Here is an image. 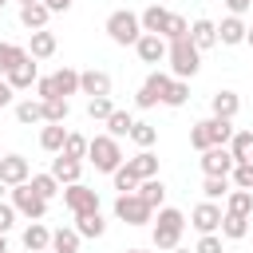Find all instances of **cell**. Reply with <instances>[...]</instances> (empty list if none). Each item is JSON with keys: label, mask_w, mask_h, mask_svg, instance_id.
<instances>
[{"label": "cell", "mask_w": 253, "mask_h": 253, "mask_svg": "<svg viewBox=\"0 0 253 253\" xmlns=\"http://www.w3.org/2000/svg\"><path fill=\"white\" fill-rule=\"evenodd\" d=\"M182 229H186V213H182V210H174V206H162V210H158V217H154V249H162V253L178 249Z\"/></svg>", "instance_id": "obj_1"}, {"label": "cell", "mask_w": 253, "mask_h": 253, "mask_svg": "<svg viewBox=\"0 0 253 253\" xmlns=\"http://www.w3.org/2000/svg\"><path fill=\"white\" fill-rule=\"evenodd\" d=\"M107 36H111V43H119V47H134V43L142 40V20H138L134 12H126V8H119V12L107 16Z\"/></svg>", "instance_id": "obj_2"}, {"label": "cell", "mask_w": 253, "mask_h": 253, "mask_svg": "<svg viewBox=\"0 0 253 253\" xmlns=\"http://www.w3.org/2000/svg\"><path fill=\"white\" fill-rule=\"evenodd\" d=\"M166 59H170V75L174 79H194L198 67H202V51L190 43V36L186 40H174L170 51H166Z\"/></svg>", "instance_id": "obj_3"}, {"label": "cell", "mask_w": 253, "mask_h": 253, "mask_svg": "<svg viewBox=\"0 0 253 253\" xmlns=\"http://www.w3.org/2000/svg\"><path fill=\"white\" fill-rule=\"evenodd\" d=\"M87 162H91L95 170H103V174H115V170L123 166V146H119V138L95 134L91 146H87Z\"/></svg>", "instance_id": "obj_4"}, {"label": "cell", "mask_w": 253, "mask_h": 253, "mask_svg": "<svg viewBox=\"0 0 253 253\" xmlns=\"http://www.w3.org/2000/svg\"><path fill=\"white\" fill-rule=\"evenodd\" d=\"M79 91V71H71V67H59L55 75H43V79H36V99H67V95H75Z\"/></svg>", "instance_id": "obj_5"}, {"label": "cell", "mask_w": 253, "mask_h": 253, "mask_svg": "<svg viewBox=\"0 0 253 253\" xmlns=\"http://www.w3.org/2000/svg\"><path fill=\"white\" fill-rule=\"evenodd\" d=\"M115 217L126 221V225H146V221H154V210L138 194H119L115 198Z\"/></svg>", "instance_id": "obj_6"}, {"label": "cell", "mask_w": 253, "mask_h": 253, "mask_svg": "<svg viewBox=\"0 0 253 253\" xmlns=\"http://www.w3.org/2000/svg\"><path fill=\"white\" fill-rule=\"evenodd\" d=\"M170 83H174V75H166V71H150L146 75V83L138 87V95H134V103L146 111V107H154V103H162L166 99V91H170Z\"/></svg>", "instance_id": "obj_7"}, {"label": "cell", "mask_w": 253, "mask_h": 253, "mask_svg": "<svg viewBox=\"0 0 253 253\" xmlns=\"http://www.w3.org/2000/svg\"><path fill=\"white\" fill-rule=\"evenodd\" d=\"M63 206L79 217V213H95L99 210V190H91V186H83V182H75V186H63Z\"/></svg>", "instance_id": "obj_8"}, {"label": "cell", "mask_w": 253, "mask_h": 253, "mask_svg": "<svg viewBox=\"0 0 253 253\" xmlns=\"http://www.w3.org/2000/svg\"><path fill=\"white\" fill-rule=\"evenodd\" d=\"M12 206H16V213H24L28 221H40L43 213H47V202L24 182V186H12Z\"/></svg>", "instance_id": "obj_9"}, {"label": "cell", "mask_w": 253, "mask_h": 253, "mask_svg": "<svg viewBox=\"0 0 253 253\" xmlns=\"http://www.w3.org/2000/svg\"><path fill=\"white\" fill-rule=\"evenodd\" d=\"M233 154H229V146H210L206 154H202V174L206 178H229L233 174Z\"/></svg>", "instance_id": "obj_10"}, {"label": "cell", "mask_w": 253, "mask_h": 253, "mask_svg": "<svg viewBox=\"0 0 253 253\" xmlns=\"http://www.w3.org/2000/svg\"><path fill=\"white\" fill-rule=\"evenodd\" d=\"M221 217H225V210L217 206V202H202V206H194V213H190V225L206 237V233H217L221 229Z\"/></svg>", "instance_id": "obj_11"}, {"label": "cell", "mask_w": 253, "mask_h": 253, "mask_svg": "<svg viewBox=\"0 0 253 253\" xmlns=\"http://www.w3.org/2000/svg\"><path fill=\"white\" fill-rule=\"evenodd\" d=\"M0 182H4L8 190L32 182V166H28V158H24V154H4V158H0Z\"/></svg>", "instance_id": "obj_12"}, {"label": "cell", "mask_w": 253, "mask_h": 253, "mask_svg": "<svg viewBox=\"0 0 253 253\" xmlns=\"http://www.w3.org/2000/svg\"><path fill=\"white\" fill-rule=\"evenodd\" d=\"M4 79H8V87H12V91H32V83L40 79L36 59H32V55H24V59H20V63H16V67H12Z\"/></svg>", "instance_id": "obj_13"}, {"label": "cell", "mask_w": 253, "mask_h": 253, "mask_svg": "<svg viewBox=\"0 0 253 253\" xmlns=\"http://www.w3.org/2000/svg\"><path fill=\"white\" fill-rule=\"evenodd\" d=\"M79 91L83 95H91V99H107L111 95V75L107 71H79Z\"/></svg>", "instance_id": "obj_14"}, {"label": "cell", "mask_w": 253, "mask_h": 253, "mask_svg": "<svg viewBox=\"0 0 253 253\" xmlns=\"http://www.w3.org/2000/svg\"><path fill=\"white\" fill-rule=\"evenodd\" d=\"M79 174H83V162H79V158H67V154H55V158H51V178H55L59 186H75Z\"/></svg>", "instance_id": "obj_15"}, {"label": "cell", "mask_w": 253, "mask_h": 253, "mask_svg": "<svg viewBox=\"0 0 253 253\" xmlns=\"http://www.w3.org/2000/svg\"><path fill=\"white\" fill-rule=\"evenodd\" d=\"M134 51H138V59H142V63H162V59H166V51H170V43H166L162 36H146V32H142V40L134 43Z\"/></svg>", "instance_id": "obj_16"}, {"label": "cell", "mask_w": 253, "mask_h": 253, "mask_svg": "<svg viewBox=\"0 0 253 253\" xmlns=\"http://www.w3.org/2000/svg\"><path fill=\"white\" fill-rule=\"evenodd\" d=\"M245 36H249V28H245V20H241V16H225V20L217 24V43H225V47L245 43Z\"/></svg>", "instance_id": "obj_17"}, {"label": "cell", "mask_w": 253, "mask_h": 253, "mask_svg": "<svg viewBox=\"0 0 253 253\" xmlns=\"http://www.w3.org/2000/svg\"><path fill=\"white\" fill-rule=\"evenodd\" d=\"M190 43L198 47V51H206V47H217V24L213 20H194L190 24Z\"/></svg>", "instance_id": "obj_18"}, {"label": "cell", "mask_w": 253, "mask_h": 253, "mask_svg": "<svg viewBox=\"0 0 253 253\" xmlns=\"http://www.w3.org/2000/svg\"><path fill=\"white\" fill-rule=\"evenodd\" d=\"M210 111H213V119H229V123H233V115L241 111L237 91H213V95H210Z\"/></svg>", "instance_id": "obj_19"}, {"label": "cell", "mask_w": 253, "mask_h": 253, "mask_svg": "<svg viewBox=\"0 0 253 253\" xmlns=\"http://www.w3.org/2000/svg\"><path fill=\"white\" fill-rule=\"evenodd\" d=\"M138 20H142V32H146V36H166V24H170V12H166L162 4H150V8H146V12L138 16Z\"/></svg>", "instance_id": "obj_20"}, {"label": "cell", "mask_w": 253, "mask_h": 253, "mask_svg": "<svg viewBox=\"0 0 253 253\" xmlns=\"http://www.w3.org/2000/svg\"><path fill=\"white\" fill-rule=\"evenodd\" d=\"M126 166L134 170V178H138V182L158 178V154H154V150H138L134 158H126Z\"/></svg>", "instance_id": "obj_21"}, {"label": "cell", "mask_w": 253, "mask_h": 253, "mask_svg": "<svg viewBox=\"0 0 253 253\" xmlns=\"http://www.w3.org/2000/svg\"><path fill=\"white\" fill-rule=\"evenodd\" d=\"M55 47H59V40H55V32H32V43H28V55L32 59H47V55H55Z\"/></svg>", "instance_id": "obj_22"}, {"label": "cell", "mask_w": 253, "mask_h": 253, "mask_svg": "<svg viewBox=\"0 0 253 253\" xmlns=\"http://www.w3.org/2000/svg\"><path fill=\"white\" fill-rule=\"evenodd\" d=\"M63 142H67V126H63V123H43V130H40V146H43L47 154H59Z\"/></svg>", "instance_id": "obj_23"}, {"label": "cell", "mask_w": 253, "mask_h": 253, "mask_svg": "<svg viewBox=\"0 0 253 253\" xmlns=\"http://www.w3.org/2000/svg\"><path fill=\"white\" fill-rule=\"evenodd\" d=\"M24 249H28V253H43V249H51V229L40 225V221H32V225L24 229Z\"/></svg>", "instance_id": "obj_24"}, {"label": "cell", "mask_w": 253, "mask_h": 253, "mask_svg": "<svg viewBox=\"0 0 253 253\" xmlns=\"http://www.w3.org/2000/svg\"><path fill=\"white\" fill-rule=\"evenodd\" d=\"M47 20H51L47 4H28V8H20V24H24L28 32H43V28H47Z\"/></svg>", "instance_id": "obj_25"}, {"label": "cell", "mask_w": 253, "mask_h": 253, "mask_svg": "<svg viewBox=\"0 0 253 253\" xmlns=\"http://www.w3.org/2000/svg\"><path fill=\"white\" fill-rule=\"evenodd\" d=\"M150 210H162V202H166V186H162V178H146V182H138V190H134Z\"/></svg>", "instance_id": "obj_26"}, {"label": "cell", "mask_w": 253, "mask_h": 253, "mask_svg": "<svg viewBox=\"0 0 253 253\" xmlns=\"http://www.w3.org/2000/svg\"><path fill=\"white\" fill-rule=\"evenodd\" d=\"M79 229L75 225H63V229H55L51 233V253H79Z\"/></svg>", "instance_id": "obj_27"}, {"label": "cell", "mask_w": 253, "mask_h": 253, "mask_svg": "<svg viewBox=\"0 0 253 253\" xmlns=\"http://www.w3.org/2000/svg\"><path fill=\"white\" fill-rule=\"evenodd\" d=\"M206 130H210V142H213V146H229V138L237 134V126H233L229 119H213V115L206 119Z\"/></svg>", "instance_id": "obj_28"}, {"label": "cell", "mask_w": 253, "mask_h": 253, "mask_svg": "<svg viewBox=\"0 0 253 253\" xmlns=\"http://www.w3.org/2000/svg\"><path fill=\"white\" fill-rule=\"evenodd\" d=\"M225 213L249 217V213H253V190H229V198H225Z\"/></svg>", "instance_id": "obj_29"}, {"label": "cell", "mask_w": 253, "mask_h": 253, "mask_svg": "<svg viewBox=\"0 0 253 253\" xmlns=\"http://www.w3.org/2000/svg\"><path fill=\"white\" fill-rule=\"evenodd\" d=\"M75 229H79V237H103V233H107V221H103V213L95 210V213H79V217H75Z\"/></svg>", "instance_id": "obj_30"}, {"label": "cell", "mask_w": 253, "mask_h": 253, "mask_svg": "<svg viewBox=\"0 0 253 253\" xmlns=\"http://www.w3.org/2000/svg\"><path fill=\"white\" fill-rule=\"evenodd\" d=\"M229 154L233 162H253V130H237L229 138Z\"/></svg>", "instance_id": "obj_31"}, {"label": "cell", "mask_w": 253, "mask_h": 253, "mask_svg": "<svg viewBox=\"0 0 253 253\" xmlns=\"http://www.w3.org/2000/svg\"><path fill=\"white\" fill-rule=\"evenodd\" d=\"M16 119H20L24 126L43 123V99H20V103H16Z\"/></svg>", "instance_id": "obj_32"}, {"label": "cell", "mask_w": 253, "mask_h": 253, "mask_svg": "<svg viewBox=\"0 0 253 253\" xmlns=\"http://www.w3.org/2000/svg\"><path fill=\"white\" fill-rule=\"evenodd\" d=\"M130 126H134L130 111H115V115L107 119V134H111V138H130Z\"/></svg>", "instance_id": "obj_33"}, {"label": "cell", "mask_w": 253, "mask_h": 253, "mask_svg": "<svg viewBox=\"0 0 253 253\" xmlns=\"http://www.w3.org/2000/svg\"><path fill=\"white\" fill-rule=\"evenodd\" d=\"M28 186H32V190H36V194H40L43 202H51V198H55V194L63 190V186H59V182L51 178V170H47V174H32V182H28Z\"/></svg>", "instance_id": "obj_34"}, {"label": "cell", "mask_w": 253, "mask_h": 253, "mask_svg": "<svg viewBox=\"0 0 253 253\" xmlns=\"http://www.w3.org/2000/svg\"><path fill=\"white\" fill-rule=\"evenodd\" d=\"M245 233H249V217H237V213H225V217H221V237L241 241Z\"/></svg>", "instance_id": "obj_35"}, {"label": "cell", "mask_w": 253, "mask_h": 253, "mask_svg": "<svg viewBox=\"0 0 253 253\" xmlns=\"http://www.w3.org/2000/svg\"><path fill=\"white\" fill-rule=\"evenodd\" d=\"M130 142H134L138 150H150V146L158 142V130H154L150 123H134V126H130Z\"/></svg>", "instance_id": "obj_36"}, {"label": "cell", "mask_w": 253, "mask_h": 253, "mask_svg": "<svg viewBox=\"0 0 253 253\" xmlns=\"http://www.w3.org/2000/svg\"><path fill=\"white\" fill-rule=\"evenodd\" d=\"M24 55H28V47H20V43H0V75H8Z\"/></svg>", "instance_id": "obj_37"}, {"label": "cell", "mask_w": 253, "mask_h": 253, "mask_svg": "<svg viewBox=\"0 0 253 253\" xmlns=\"http://www.w3.org/2000/svg\"><path fill=\"white\" fill-rule=\"evenodd\" d=\"M67 115H71L67 99H47L43 103V123H67Z\"/></svg>", "instance_id": "obj_38"}, {"label": "cell", "mask_w": 253, "mask_h": 253, "mask_svg": "<svg viewBox=\"0 0 253 253\" xmlns=\"http://www.w3.org/2000/svg\"><path fill=\"white\" fill-rule=\"evenodd\" d=\"M229 190H233V182H229V178H206V182H202V194H206V202L229 198Z\"/></svg>", "instance_id": "obj_39"}, {"label": "cell", "mask_w": 253, "mask_h": 253, "mask_svg": "<svg viewBox=\"0 0 253 253\" xmlns=\"http://www.w3.org/2000/svg\"><path fill=\"white\" fill-rule=\"evenodd\" d=\"M87 146H91V138H83V134L67 130V142H63V150H59V154H67V158H87Z\"/></svg>", "instance_id": "obj_40"}, {"label": "cell", "mask_w": 253, "mask_h": 253, "mask_svg": "<svg viewBox=\"0 0 253 253\" xmlns=\"http://www.w3.org/2000/svg\"><path fill=\"white\" fill-rule=\"evenodd\" d=\"M229 182H233V190H253V162H237Z\"/></svg>", "instance_id": "obj_41"}, {"label": "cell", "mask_w": 253, "mask_h": 253, "mask_svg": "<svg viewBox=\"0 0 253 253\" xmlns=\"http://www.w3.org/2000/svg\"><path fill=\"white\" fill-rule=\"evenodd\" d=\"M111 178H115V190H119V194H134V190H138V178H134L130 166H119Z\"/></svg>", "instance_id": "obj_42"}, {"label": "cell", "mask_w": 253, "mask_h": 253, "mask_svg": "<svg viewBox=\"0 0 253 253\" xmlns=\"http://www.w3.org/2000/svg\"><path fill=\"white\" fill-rule=\"evenodd\" d=\"M186 36H190V20L170 12V24H166V36H162V40H170V43H174V40H186Z\"/></svg>", "instance_id": "obj_43"}, {"label": "cell", "mask_w": 253, "mask_h": 253, "mask_svg": "<svg viewBox=\"0 0 253 253\" xmlns=\"http://www.w3.org/2000/svg\"><path fill=\"white\" fill-rule=\"evenodd\" d=\"M186 99H190V83H186V79H174V83H170V91H166V99H162V103H166V107H182V103H186Z\"/></svg>", "instance_id": "obj_44"}, {"label": "cell", "mask_w": 253, "mask_h": 253, "mask_svg": "<svg viewBox=\"0 0 253 253\" xmlns=\"http://www.w3.org/2000/svg\"><path fill=\"white\" fill-rule=\"evenodd\" d=\"M87 115H91L95 123H107V119L115 115V103H111V95H107V99H91V103H87Z\"/></svg>", "instance_id": "obj_45"}, {"label": "cell", "mask_w": 253, "mask_h": 253, "mask_svg": "<svg viewBox=\"0 0 253 253\" xmlns=\"http://www.w3.org/2000/svg\"><path fill=\"white\" fill-rule=\"evenodd\" d=\"M190 146H194V150H202V154H206V150L213 146V142H210V130H206V119L190 126Z\"/></svg>", "instance_id": "obj_46"}, {"label": "cell", "mask_w": 253, "mask_h": 253, "mask_svg": "<svg viewBox=\"0 0 253 253\" xmlns=\"http://www.w3.org/2000/svg\"><path fill=\"white\" fill-rule=\"evenodd\" d=\"M194 253H221V237H217V233H206V237L198 241Z\"/></svg>", "instance_id": "obj_47"}, {"label": "cell", "mask_w": 253, "mask_h": 253, "mask_svg": "<svg viewBox=\"0 0 253 253\" xmlns=\"http://www.w3.org/2000/svg\"><path fill=\"white\" fill-rule=\"evenodd\" d=\"M12 221H16V206H8V202H0V237L12 229Z\"/></svg>", "instance_id": "obj_48"}, {"label": "cell", "mask_w": 253, "mask_h": 253, "mask_svg": "<svg viewBox=\"0 0 253 253\" xmlns=\"http://www.w3.org/2000/svg\"><path fill=\"white\" fill-rule=\"evenodd\" d=\"M249 4H253V0H225L229 16H245V12H249Z\"/></svg>", "instance_id": "obj_49"}, {"label": "cell", "mask_w": 253, "mask_h": 253, "mask_svg": "<svg viewBox=\"0 0 253 253\" xmlns=\"http://www.w3.org/2000/svg\"><path fill=\"white\" fill-rule=\"evenodd\" d=\"M12 103V87H8V79H0V111Z\"/></svg>", "instance_id": "obj_50"}, {"label": "cell", "mask_w": 253, "mask_h": 253, "mask_svg": "<svg viewBox=\"0 0 253 253\" xmlns=\"http://www.w3.org/2000/svg\"><path fill=\"white\" fill-rule=\"evenodd\" d=\"M47 4V12H67L71 8V0H43Z\"/></svg>", "instance_id": "obj_51"}, {"label": "cell", "mask_w": 253, "mask_h": 253, "mask_svg": "<svg viewBox=\"0 0 253 253\" xmlns=\"http://www.w3.org/2000/svg\"><path fill=\"white\" fill-rule=\"evenodd\" d=\"M28 4H43V0H20V8H28Z\"/></svg>", "instance_id": "obj_52"}, {"label": "cell", "mask_w": 253, "mask_h": 253, "mask_svg": "<svg viewBox=\"0 0 253 253\" xmlns=\"http://www.w3.org/2000/svg\"><path fill=\"white\" fill-rule=\"evenodd\" d=\"M245 43H249V47H253V28H249V36H245Z\"/></svg>", "instance_id": "obj_53"}, {"label": "cell", "mask_w": 253, "mask_h": 253, "mask_svg": "<svg viewBox=\"0 0 253 253\" xmlns=\"http://www.w3.org/2000/svg\"><path fill=\"white\" fill-rule=\"evenodd\" d=\"M170 253H194V249H182V245H178V249H170Z\"/></svg>", "instance_id": "obj_54"}, {"label": "cell", "mask_w": 253, "mask_h": 253, "mask_svg": "<svg viewBox=\"0 0 253 253\" xmlns=\"http://www.w3.org/2000/svg\"><path fill=\"white\" fill-rule=\"evenodd\" d=\"M0 253H8V245H4V237H0Z\"/></svg>", "instance_id": "obj_55"}, {"label": "cell", "mask_w": 253, "mask_h": 253, "mask_svg": "<svg viewBox=\"0 0 253 253\" xmlns=\"http://www.w3.org/2000/svg\"><path fill=\"white\" fill-rule=\"evenodd\" d=\"M126 253H150V249H126Z\"/></svg>", "instance_id": "obj_56"}, {"label": "cell", "mask_w": 253, "mask_h": 253, "mask_svg": "<svg viewBox=\"0 0 253 253\" xmlns=\"http://www.w3.org/2000/svg\"><path fill=\"white\" fill-rule=\"evenodd\" d=\"M4 190H8V186H4V182H0V198H4Z\"/></svg>", "instance_id": "obj_57"}, {"label": "cell", "mask_w": 253, "mask_h": 253, "mask_svg": "<svg viewBox=\"0 0 253 253\" xmlns=\"http://www.w3.org/2000/svg\"><path fill=\"white\" fill-rule=\"evenodd\" d=\"M4 4H8V0H0V8H4Z\"/></svg>", "instance_id": "obj_58"}, {"label": "cell", "mask_w": 253, "mask_h": 253, "mask_svg": "<svg viewBox=\"0 0 253 253\" xmlns=\"http://www.w3.org/2000/svg\"><path fill=\"white\" fill-rule=\"evenodd\" d=\"M43 253H51V249H43Z\"/></svg>", "instance_id": "obj_59"}, {"label": "cell", "mask_w": 253, "mask_h": 253, "mask_svg": "<svg viewBox=\"0 0 253 253\" xmlns=\"http://www.w3.org/2000/svg\"><path fill=\"white\" fill-rule=\"evenodd\" d=\"M0 158H4V150H0Z\"/></svg>", "instance_id": "obj_60"}]
</instances>
